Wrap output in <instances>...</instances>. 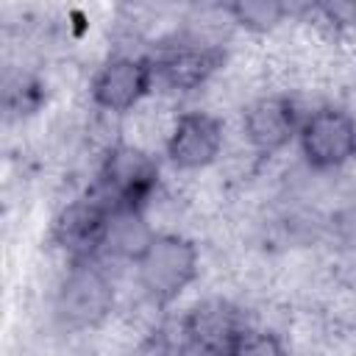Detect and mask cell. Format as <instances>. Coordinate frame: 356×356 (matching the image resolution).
<instances>
[{
	"label": "cell",
	"instance_id": "obj_1",
	"mask_svg": "<svg viewBox=\"0 0 356 356\" xmlns=\"http://www.w3.org/2000/svg\"><path fill=\"white\" fill-rule=\"evenodd\" d=\"M131 267L142 298L153 309H164L178 300L200 275V250L184 234L156 231Z\"/></svg>",
	"mask_w": 356,
	"mask_h": 356
},
{
	"label": "cell",
	"instance_id": "obj_2",
	"mask_svg": "<svg viewBox=\"0 0 356 356\" xmlns=\"http://www.w3.org/2000/svg\"><path fill=\"white\" fill-rule=\"evenodd\" d=\"M114 281L103 259L67 261L53 292V317L64 331H92L114 312Z\"/></svg>",
	"mask_w": 356,
	"mask_h": 356
},
{
	"label": "cell",
	"instance_id": "obj_3",
	"mask_svg": "<svg viewBox=\"0 0 356 356\" xmlns=\"http://www.w3.org/2000/svg\"><path fill=\"white\" fill-rule=\"evenodd\" d=\"M159 184H161L159 159L139 145L117 139L100 153L92 189L111 209L147 211L150 200L159 192Z\"/></svg>",
	"mask_w": 356,
	"mask_h": 356
},
{
	"label": "cell",
	"instance_id": "obj_4",
	"mask_svg": "<svg viewBox=\"0 0 356 356\" xmlns=\"http://www.w3.org/2000/svg\"><path fill=\"white\" fill-rule=\"evenodd\" d=\"M295 142L309 172H337L356 159V117L345 106L323 103L303 114Z\"/></svg>",
	"mask_w": 356,
	"mask_h": 356
},
{
	"label": "cell",
	"instance_id": "obj_5",
	"mask_svg": "<svg viewBox=\"0 0 356 356\" xmlns=\"http://www.w3.org/2000/svg\"><path fill=\"white\" fill-rule=\"evenodd\" d=\"M156 86V70L150 56L111 53L95 70L89 81V100L106 117H122L134 111Z\"/></svg>",
	"mask_w": 356,
	"mask_h": 356
},
{
	"label": "cell",
	"instance_id": "obj_6",
	"mask_svg": "<svg viewBox=\"0 0 356 356\" xmlns=\"http://www.w3.org/2000/svg\"><path fill=\"white\" fill-rule=\"evenodd\" d=\"M150 61L156 70V83L172 92H195L220 70L225 61V47L217 39L186 31L150 53Z\"/></svg>",
	"mask_w": 356,
	"mask_h": 356
},
{
	"label": "cell",
	"instance_id": "obj_7",
	"mask_svg": "<svg viewBox=\"0 0 356 356\" xmlns=\"http://www.w3.org/2000/svg\"><path fill=\"white\" fill-rule=\"evenodd\" d=\"M189 356H222L248 328V314L239 303L222 295H209L192 303L175 323Z\"/></svg>",
	"mask_w": 356,
	"mask_h": 356
},
{
	"label": "cell",
	"instance_id": "obj_8",
	"mask_svg": "<svg viewBox=\"0 0 356 356\" xmlns=\"http://www.w3.org/2000/svg\"><path fill=\"white\" fill-rule=\"evenodd\" d=\"M111 220V206L95 192L70 197L50 222V242L67 256V261L100 259L106 231Z\"/></svg>",
	"mask_w": 356,
	"mask_h": 356
},
{
	"label": "cell",
	"instance_id": "obj_9",
	"mask_svg": "<svg viewBox=\"0 0 356 356\" xmlns=\"http://www.w3.org/2000/svg\"><path fill=\"white\" fill-rule=\"evenodd\" d=\"M300 108L284 92H267L253 97L242 108V136L256 156H275L298 139Z\"/></svg>",
	"mask_w": 356,
	"mask_h": 356
},
{
	"label": "cell",
	"instance_id": "obj_10",
	"mask_svg": "<svg viewBox=\"0 0 356 356\" xmlns=\"http://www.w3.org/2000/svg\"><path fill=\"white\" fill-rule=\"evenodd\" d=\"M222 145H225L222 120L214 117L211 111L192 108L172 120L164 139V156L181 172H200L220 159Z\"/></svg>",
	"mask_w": 356,
	"mask_h": 356
},
{
	"label": "cell",
	"instance_id": "obj_11",
	"mask_svg": "<svg viewBox=\"0 0 356 356\" xmlns=\"http://www.w3.org/2000/svg\"><path fill=\"white\" fill-rule=\"evenodd\" d=\"M153 228L145 217V211L139 209H111V220H108V231H106V242H103V253L100 259H122V261H136L139 253L147 248V242L153 239Z\"/></svg>",
	"mask_w": 356,
	"mask_h": 356
},
{
	"label": "cell",
	"instance_id": "obj_12",
	"mask_svg": "<svg viewBox=\"0 0 356 356\" xmlns=\"http://www.w3.org/2000/svg\"><path fill=\"white\" fill-rule=\"evenodd\" d=\"M47 100L44 83L33 75V72H8L3 81V108L11 120H25L31 114H36L42 108V103Z\"/></svg>",
	"mask_w": 356,
	"mask_h": 356
},
{
	"label": "cell",
	"instance_id": "obj_13",
	"mask_svg": "<svg viewBox=\"0 0 356 356\" xmlns=\"http://www.w3.org/2000/svg\"><path fill=\"white\" fill-rule=\"evenodd\" d=\"M222 11L231 17L234 25L253 31V33H267L275 25H281L292 8L278 0H234L222 6Z\"/></svg>",
	"mask_w": 356,
	"mask_h": 356
},
{
	"label": "cell",
	"instance_id": "obj_14",
	"mask_svg": "<svg viewBox=\"0 0 356 356\" xmlns=\"http://www.w3.org/2000/svg\"><path fill=\"white\" fill-rule=\"evenodd\" d=\"M222 356H289V350L275 331L250 325Z\"/></svg>",
	"mask_w": 356,
	"mask_h": 356
}]
</instances>
